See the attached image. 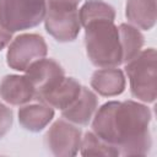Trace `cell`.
Segmentation results:
<instances>
[{
	"instance_id": "6da1fadb",
	"label": "cell",
	"mask_w": 157,
	"mask_h": 157,
	"mask_svg": "<svg viewBox=\"0 0 157 157\" xmlns=\"http://www.w3.org/2000/svg\"><path fill=\"white\" fill-rule=\"evenodd\" d=\"M151 110L136 101H110L97 108L92 131L119 151L120 156H146L152 146Z\"/></svg>"
},
{
	"instance_id": "7a4b0ae2",
	"label": "cell",
	"mask_w": 157,
	"mask_h": 157,
	"mask_svg": "<svg viewBox=\"0 0 157 157\" xmlns=\"http://www.w3.org/2000/svg\"><path fill=\"white\" fill-rule=\"evenodd\" d=\"M83 28L86 53L94 66L118 67L124 64L120 32L114 21H92Z\"/></svg>"
},
{
	"instance_id": "3957f363",
	"label": "cell",
	"mask_w": 157,
	"mask_h": 157,
	"mask_svg": "<svg viewBox=\"0 0 157 157\" xmlns=\"http://www.w3.org/2000/svg\"><path fill=\"white\" fill-rule=\"evenodd\" d=\"M156 59V49L147 48L125 64L130 92L132 97L145 103H153L157 97Z\"/></svg>"
},
{
	"instance_id": "277c9868",
	"label": "cell",
	"mask_w": 157,
	"mask_h": 157,
	"mask_svg": "<svg viewBox=\"0 0 157 157\" xmlns=\"http://www.w3.org/2000/svg\"><path fill=\"white\" fill-rule=\"evenodd\" d=\"M81 0H45V31L58 42L66 43L77 38L81 22L78 4Z\"/></svg>"
},
{
	"instance_id": "5b68a950",
	"label": "cell",
	"mask_w": 157,
	"mask_h": 157,
	"mask_svg": "<svg viewBox=\"0 0 157 157\" xmlns=\"http://www.w3.org/2000/svg\"><path fill=\"white\" fill-rule=\"evenodd\" d=\"M45 0H0V25L9 32L26 31L44 21Z\"/></svg>"
},
{
	"instance_id": "8992f818",
	"label": "cell",
	"mask_w": 157,
	"mask_h": 157,
	"mask_svg": "<svg viewBox=\"0 0 157 157\" xmlns=\"http://www.w3.org/2000/svg\"><path fill=\"white\" fill-rule=\"evenodd\" d=\"M48 45L37 33H23L11 40L6 53V63L15 71H26L34 61L45 58Z\"/></svg>"
},
{
	"instance_id": "52a82bcc",
	"label": "cell",
	"mask_w": 157,
	"mask_h": 157,
	"mask_svg": "<svg viewBox=\"0 0 157 157\" xmlns=\"http://www.w3.org/2000/svg\"><path fill=\"white\" fill-rule=\"evenodd\" d=\"M81 140V130L64 119L54 121L45 134V145L56 157L76 156L80 151Z\"/></svg>"
},
{
	"instance_id": "ba28073f",
	"label": "cell",
	"mask_w": 157,
	"mask_h": 157,
	"mask_svg": "<svg viewBox=\"0 0 157 157\" xmlns=\"http://www.w3.org/2000/svg\"><path fill=\"white\" fill-rule=\"evenodd\" d=\"M26 76L34 88V99H37L60 82L65 77V71L55 60L43 58L34 61L26 70Z\"/></svg>"
},
{
	"instance_id": "9c48e42d",
	"label": "cell",
	"mask_w": 157,
	"mask_h": 157,
	"mask_svg": "<svg viewBox=\"0 0 157 157\" xmlns=\"http://www.w3.org/2000/svg\"><path fill=\"white\" fill-rule=\"evenodd\" d=\"M34 97V88L26 75H6L0 81V98L11 105L27 104Z\"/></svg>"
},
{
	"instance_id": "30bf717a",
	"label": "cell",
	"mask_w": 157,
	"mask_h": 157,
	"mask_svg": "<svg viewBox=\"0 0 157 157\" xmlns=\"http://www.w3.org/2000/svg\"><path fill=\"white\" fill-rule=\"evenodd\" d=\"M81 83L74 77H64L53 88L37 98L38 102L48 104L59 110L70 107L81 92Z\"/></svg>"
},
{
	"instance_id": "8fae6325",
	"label": "cell",
	"mask_w": 157,
	"mask_h": 157,
	"mask_svg": "<svg viewBox=\"0 0 157 157\" xmlns=\"http://www.w3.org/2000/svg\"><path fill=\"white\" fill-rule=\"evenodd\" d=\"M126 80L121 69L102 67L96 70L91 77V87L99 96L115 97L125 91Z\"/></svg>"
},
{
	"instance_id": "7c38bea8",
	"label": "cell",
	"mask_w": 157,
	"mask_h": 157,
	"mask_svg": "<svg viewBox=\"0 0 157 157\" xmlns=\"http://www.w3.org/2000/svg\"><path fill=\"white\" fill-rule=\"evenodd\" d=\"M97 108H98L97 96L90 88L82 86L78 97L74 101V103L70 107L61 110V115L70 123L78 125H87L93 118Z\"/></svg>"
},
{
	"instance_id": "4fadbf2b",
	"label": "cell",
	"mask_w": 157,
	"mask_h": 157,
	"mask_svg": "<svg viewBox=\"0 0 157 157\" xmlns=\"http://www.w3.org/2000/svg\"><path fill=\"white\" fill-rule=\"evenodd\" d=\"M18 121L21 126L32 132H39L53 120L54 108L44 103L23 104L18 109Z\"/></svg>"
},
{
	"instance_id": "5bb4252c",
	"label": "cell",
	"mask_w": 157,
	"mask_h": 157,
	"mask_svg": "<svg viewBox=\"0 0 157 157\" xmlns=\"http://www.w3.org/2000/svg\"><path fill=\"white\" fill-rule=\"evenodd\" d=\"M125 16L136 28L151 29L156 25V0H128Z\"/></svg>"
},
{
	"instance_id": "9a60e30c",
	"label": "cell",
	"mask_w": 157,
	"mask_h": 157,
	"mask_svg": "<svg viewBox=\"0 0 157 157\" xmlns=\"http://www.w3.org/2000/svg\"><path fill=\"white\" fill-rule=\"evenodd\" d=\"M118 27L123 47V63L126 64L142 50L145 38L142 33L139 31V28H136L132 25L120 23Z\"/></svg>"
},
{
	"instance_id": "2e32d148",
	"label": "cell",
	"mask_w": 157,
	"mask_h": 157,
	"mask_svg": "<svg viewBox=\"0 0 157 157\" xmlns=\"http://www.w3.org/2000/svg\"><path fill=\"white\" fill-rule=\"evenodd\" d=\"M78 18L81 27L92 21L98 20H115V10L112 5L102 0H87L78 10Z\"/></svg>"
},
{
	"instance_id": "e0dca14e",
	"label": "cell",
	"mask_w": 157,
	"mask_h": 157,
	"mask_svg": "<svg viewBox=\"0 0 157 157\" xmlns=\"http://www.w3.org/2000/svg\"><path fill=\"white\" fill-rule=\"evenodd\" d=\"M80 153L82 156H104V157H118L119 151L109 145L108 142L99 139L93 131H88L81 140Z\"/></svg>"
},
{
	"instance_id": "ac0fdd59",
	"label": "cell",
	"mask_w": 157,
	"mask_h": 157,
	"mask_svg": "<svg viewBox=\"0 0 157 157\" xmlns=\"http://www.w3.org/2000/svg\"><path fill=\"white\" fill-rule=\"evenodd\" d=\"M13 121V114L11 108L0 102V139L4 137L11 129Z\"/></svg>"
},
{
	"instance_id": "d6986e66",
	"label": "cell",
	"mask_w": 157,
	"mask_h": 157,
	"mask_svg": "<svg viewBox=\"0 0 157 157\" xmlns=\"http://www.w3.org/2000/svg\"><path fill=\"white\" fill-rule=\"evenodd\" d=\"M11 39H12V33L9 32V31H6V29L0 25V52H1L7 44H10Z\"/></svg>"
}]
</instances>
